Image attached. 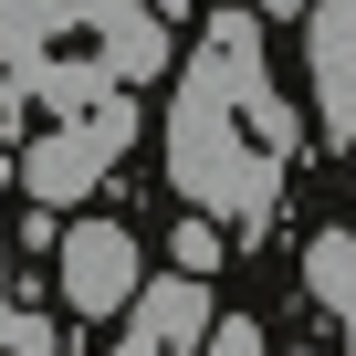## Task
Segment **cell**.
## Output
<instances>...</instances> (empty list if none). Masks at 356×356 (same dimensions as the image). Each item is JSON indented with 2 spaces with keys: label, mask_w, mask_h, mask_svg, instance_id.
Wrapping results in <instances>:
<instances>
[{
  "label": "cell",
  "mask_w": 356,
  "mask_h": 356,
  "mask_svg": "<svg viewBox=\"0 0 356 356\" xmlns=\"http://www.w3.org/2000/svg\"><path fill=\"white\" fill-rule=\"evenodd\" d=\"M304 63H314L325 136L356 147V0H314V11H304Z\"/></svg>",
  "instance_id": "5b68a950"
},
{
  "label": "cell",
  "mask_w": 356,
  "mask_h": 356,
  "mask_svg": "<svg viewBox=\"0 0 356 356\" xmlns=\"http://www.w3.org/2000/svg\"><path fill=\"white\" fill-rule=\"evenodd\" d=\"M178 273H220V220H178Z\"/></svg>",
  "instance_id": "9c48e42d"
},
{
  "label": "cell",
  "mask_w": 356,
  "mask_h": 356,
  "mask_svg": "<svg viewBox=\"0 0 356 356\" xmlns=\"http://www.w3.org/2000/svg\"><path fill=\"white\" fill-rule=\"evenodd\" d=\"M53 273H63V304H74V314H126L136 283H147L126 220H74V231L53 241Z\"/></svg>",
  "instance_id": "3957f363"
},
{
  "label": "cell",
  "mask_w": 356,
  "mask_h": 356,
  "mask_svg": "<svg viewBox=\"0 0 356 356\" xmlns=\"http://www.w3.org/2000/svg\"><path fill=\"white\" fill-rule=\"evenodd\" d=\"M74 32L105 63V84H126V95L168 74V22L147 11V0H74Z\"/></svg>",
  "instance_id": "277c9868"
},
{
  "label": "cell",
  "mask_w": 356,
  "mask_h": 356,
  "mask_svg": "<svg viewBox=\"0 0 356 356\" xmlns=\"http://www.w3.org/2000/svg\"><path fill=\"white\" fill-rule=\"evenodd\" d=\"M293 157V105L262 63V11H210L168 105V189L200 220H262Z\"/></svg>",
  "instance_id": "6da1fadb"
},
{
  "label": "cell",
  "mask_w": 356,
  "mask_h": 356,
  "mask_svg": "<svg viewBox=\"0 0 356 356\" xmlns=\"http://www.w3.org/2000/svg\"><path fill=\"white\" fill-rule=\"evenodd\" d=\"M304 293H314L335 325H356V231H314V241H304Z\"/></svg>",
  "instance_id": "52a82bcc"
},
{
  "label": "cell",
  "mask_w": 356,
  "mask_h": 356,
  "mask_svg": "<svg viewBox=\"0 0 356 356\" xmlns=\"http://www.w3.org/2000/svg\"><path fill=\"white\" fill-rule=\"evenodd\" d=\"M346 356H356V325H346Z\"/></svg>",
  "instance_id": "4fadbf2b"
},
{
  "label": "cell",
  "mask_w": 356,
  "mask_h": 356,
  "mask_svg": "<svg viewBox=\"0 0 356 356\" xmlns=\"http://www.w3.org/2000/svg\"><path fill=\"white\" fill-rule=\"evenodd\" d=\"M262 11H273V22H304V11H314V0H262Z\"/></svg>",
  "instance_id": "30bf717a"
},
{
  "label": "cell",
  "mask_w": 356,
  "mask_h": 356,
  "mask_svg": "<svg viewBox=\"0 0 356 356\" xmlns=\"http://www.w3.org/2000/svg\"><path fill=\"white\" fill-rule=\"evenodd\" d=\"M136 136V95L115 84V95H95V105H74V115H53L42 136H32V157H22V189L53 210V200H84L95 178L115 168V147Z\"/></svg>",
  "instance_id": "7a4b0ae2"
},
{
  "label": "cell",
  "mask_w": 356,
  "mask_h": 356,
  "mask_svg": "<svg viewBox=\"0 0 356 356\" xmlns=\"http://www.w3.org/2000/svg\"><path fill=\"white\" fill-rule=\"evenodd\" d=\"M0 273H11V252H0ZM0 325H11V304H0Z\"/></svg>",
  "instance_id": "7c38bea8"
},
{
  "label": "cell",
  "mask_w": 356,
  "mask_h": 356,
  "mask_svg": "<svg viewBox=\"0 0 356 356\" xmlns=\"http://www.w3.org/2000/svg\"><path fill=\"white\" fill-rule=\"evenodd\" d=\"M147 11H157V22H178V11H189V0H147Z\"/></svg>",
  "instance_id": "8fae6325"
},
{
  "label": "cell",
  "mask_w": 356,
  "mask_h": 356,
  "mask_svg": "<svg viewBox=\"0 0 356 356\" xmlns=\"http://www.w3.org/2000/svg\"><path fill=\"white\" fill-rule=\"evenodd\" d=\"M189 356H273V346H262V325H252V314H210V335H200Z\"/></svg>",
  "instance_id": "ba28073f"
},
{
  "label": "cell",
  "mask_w": 356,
  "mask_h": 356,
  "mask_svg": "<svg viewBox=\"0 0 356 356\" xmlns=\"http://www.w3.org/2000/svg\"><path fill=\"white\" fill-rule=\"evenodd\" d=\"M293 356H304V346H293Z\"/></svg>",
  "instance_id": "5bb4252c"
},
{
  "label": "cell",
  "mask_w": 356,
  "mask_h": 356,
  "mask_svg": "<svg viewBox=\"0 0 356 356\" xmlns=\"http://www.w3.org/2000/svg\"><path fill=\"white\" fill-rule=\"evenodd\" d=\"M210 335V293H200V273H157V283H136V304H126V346L115 356H189Z\"/></svg>",
  "instance_id": "8992f818"
}]
</instances>
